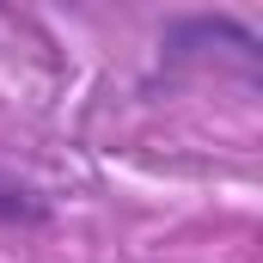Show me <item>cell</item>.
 <instances>
[{"instance_id": "1", "label": "cell", "mask_w": 263, "mask_h": 263, "mask_svg": "<svg viewBox=\"0 0 263 263\" xmlns=\"http://www.w3.org/2000/svg\"><path fill=\"white\" fill-rule=\"evenodd\" d=\"M37 220H49V202L31 184H18V178L0 172V227H37Z\"/></svg>"}]
</instances>
